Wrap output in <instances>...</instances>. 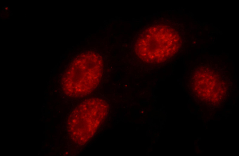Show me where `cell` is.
I'll return each instance as SVG.
<instances>
[{
  "label": "cell",
  "mask_w": 239,
  "mask_h": 156,
  "mask_svg": "<svg viewBox=\"0 0 239 156\" xmlns=\"http://www.w3.org/2000/svg\"><path fill=\"white\" fill-rule=\"evenodd\" d=\"M182 44L177 30L168 25L160 24L148 26L135 39L134 50L141 60L151 64L161 63L172 59Z\"/></svg>",
  "instance_id": "obj_1"
},
{
  "label": "cell",
  "mask_w": 239,
  "mask_h": 156,
  "mask_svg": "<svg viewBox=\"0 0 239 156\" xmlns=\"http://www.w3.org/2000/svg\"><path fill=\"white\" fill-rule=\"evenodd\" d=\"M103 71L102 60L98 53L89 51L80 54L63 75L62 83L64 92L74 98L87 96L99 85Z\"/></svg>",
  "instance_id": "obj_2"
},
{
  "label": "cell",
  "mask_w": 239,
  "mask_h": 156,
  "mask_svg": "<svg viewBox=\"0 0 239 156\" xmlns=\"http://www.w3.org/2000/svg\"><path fill=\"white\" fill-rule=\"evenodd\" d=\"M109 107L99 97L85 99L74 108L67 121L71 138L77 144H86L94 136L105 120Z\"/></svg>",
  "instance_id": "obj_3"
},
{
  "label": "cell",
  "mask_w": 239,
  "mask_h": 156,
  "mask_svg": "<svg viewBox=\"0 0 239 156\" xmlns=\"http://www.w3.org/2000/svg\"><path fill=\"white\" fill-rule=\"evenodd\" d=\"M189 85L194 91L215 97L227 86V82L220 74L210 67L200 66L196 68L190 76Z\"/></svg>",
  "instance_id": "obj_4"
}]
</instances>
